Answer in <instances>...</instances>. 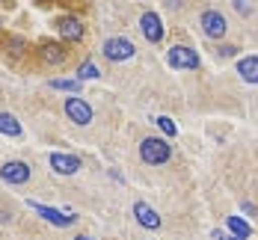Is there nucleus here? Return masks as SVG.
Returning a JSON list of instances; mask_svg holds the SVG:
<instances>
[{"label":"nucleus","instance_id":"5701e85b","mask_svg":"<svg viewBox=\"0 0 258 240\" xmlns=\"http://www.w3.org/2000/svg\"><path fill=\"white\" fill-rule=\"evenodd\" d=\"M75 240H92V237H86V234H78V237H75Z\"/></svg>","mask_w":258,"mask_h":240},{"label":"nucleus","instance_id":"7ed1b4c3","mask_svg":"<svg viewBox=\"0 0 258 240\" xmlns=\"http://www.w3.org/2000/svg\"><path fill=\"white\" fill-rule=\"evenodd\" d=\"M134 51H137L134 42L125 39V36H113V39L104 42V56H107L110 62H125V59L134 56Z\"/></svg>","mask_w":258,"mask_h":240},{"label":"nucleus","instance_id":"dca6fc26","mask_svg":"<svg viewBox=\"0 0 258 240\" xmlns=\"http://www.w3.org/2000/svg\"><path fill=\"white\" fill-rule=\"evenodd\" d=\"M98 74H101V71H98V65H95L92 59L80 62V68H78V80H95Z\"/></svg>","mask_w":258,"mask_h":240},{"label":"nucleus","instance_id":"1a4fd4ad","mask_svg":"<svg viewBox=\"0 0 258 240\" xmlns=\"http://www.w3.org/2000/svg\"><path fill=\"white\" fill-rule=\"evenodd\" d=\"M134 216H137V222H140L143 228H149V231H157V228L163 225L160 213H157L152 205H146V202H137V205H134Z\"/></svg>","mask_w":258,"mask_h":240},{"label":"nucleus","instance_id":"20e7f679","mask_svg":"<svg viewBox=\"0 0 258 240\" xmlns=\"http://www.w3.org/2000/svg\"><path fill=\"white\" fill-rule=\"evenodd\" d=\"M66 116H69V122H75L78 128H86V125L92 122V104L83 101V98H78V95H72V98H66Z\"/></svg>","mask_w":258,"mask_h":240},{"label":"nucleus","instance_id":"423d86ee","mask_svg":"<svg viewBox=\"0 0 258 240\" xmlns=\"http://www.w3.org/2000/svg\"><path fill=\"white\" fill-rule=\"evenodd\" d=\"M0 178H3L6 184L21 187V184L30 181V166H27L24 160H9V163H3V166H0Z\"/></svg>","mask_w":258,"mask_h":240},{"label":"nucleus","instance_id":"9b49d317","mask_svg":"<svg viewBox=\"0 0 258 240\" xmlns=\"http://www.w3.org/2000/svg\"><path fill=\"white\" fill-rule=\"evenodd\" d=\"M56 30H59V36H62L66 42H80V39H83V24H80V18H75V15L59 18V21H56Z\"/></svg>","mask_w":258,"mask_h":240},{"label":"nucleus","instance_id":"f8f14e48","mask_svg":"<svg viewBox=\"0 0 258 240\" xmlns=\"http://www.w3.org/2000/svg\"><path fill=\"white\" fill-rule=\"evenodd\" d=\"M42 59L48 62V65H62L66 62V56H69V51L59 45V42H42Z\"/></svg>","mask_w":258,"mask_h":240},{"label":"nucleus","instance_id":"2eb2a0df","mask_svg":"<svg viewBox=\"0 0 258 240\" xmlns=\"http://www.w3.org/2000/svg\"><path fill=\"white\" fill-rule=\"evenodd\" d=\"M226 225H229V231H232L237 240H246L249 234H252V228H249L240 216H226Z\"/></svg>","mask_w":258,"mask_h":240},{"label":"nucleus","instance_id":"ddd939ff","mask_svg":"<svg viewBox=\"0 0 258 240\" xmlns=\"http://www.w3.org/2000/svg\"><path fill=\"white\" fill-rule=\"evenodd\" d=\"M237 74L246 83H258V56H243L237 62Z\"/></svg>","mask_w":258,"mask_h":240},{"label":"nucleus","instance_id":"4468645a","mask_svg":"<svg viewBox=\"0 0 258 240\" xmlns=\"http://www.w3.org/2000/svg\"><path fill=\"white\" fill-rule=\"evenodd\" d=\"M0 133H6V136H21L24 128H21V122H18L12 113H0Z\"/></svg>","mask_w":258,"mask_h":240},{"label":"nucleus","instance_id":"39448f33","mask_svg":"<svg viewBox=\"0 0 258 240\" xmlns=\"http://www.w3.org/2000/svg\"><path fill=\"white\" fill-rule=\"evenodd\" d=\"M199 24H202V30H205L208 39H223V36H226V30H229L226 15H223V12H217V9H205V12H202V18H199Z\"/></svg>","mask_w":258,"mask_h":240},{"label":"nucleus","instance_id":"f03ea898","mask_svg":"<svg viewBox=\"0 0 258 240\" xmlns=\"http://www.w3.org/2000/svg\"><path fill=\"white\" fill-rule=\"evenodd\" d=\"M166 59H169L172 68H190V71L199 68V62H202L199 53L193 51L190 45H172V48L166 51Z\"/></svg>","mask_w":258,"mask_h":240},{"label":"nucleus","instance_id":"9d476101","mask_svg":"<svg viewBox=\"0 0 258 240\" xmlns=\"http://www.w3.org/2000/svg\"><path fill=\"white\" fill-rule=\"evenodd\" d=\"M48 163H51V169L56 172V175H75L80 169V157H75V154H62V151H53L51 157H48Z\"/></svg>","mask_w":258,"mask_h":240},{"label":"nucleus","instance_id":"f257e3e1","mask_svg":"<svg viewBox=\"0 0 258 240\" xmlns=\"http://www.w3.org/2000/svg\"><path fill=\"white\" fill-rule=\"evenodd\" d=\"M140 157L149 166H160V163H166V160L172 157V145L163 136H146L140 142Z\"/></svg>","mask_w":258,"mask_h":240},{"label":"nucleus","instance_id":"aec40b11","mask_svg":"<svg viewBox=\"0 0 258 240\" xmlns=\"http://www.w3.org/2000/svg\"><path fill=\"white\" fill-rule=\"evenodd\" d=\"M232 3L237 6V12H240V15H249V12H252V6H249L246 0H232Z\"/></svg>","mask_w":258,"mask_h":240},{"label":"nucleus","instance_id":"6ab92c4d","mask_svg":"<svg viewBox=\"0 0 258 240\" xmlns=\"http://www.w3.org/2000/svg\"><path fill=\"white\" fill-rule=\"evenodd\" d=\"M6 45H9V51L12 53H24V39H18V36H9Z\"/></svg>","mask_w":258,"mask_h":240},{"label":"nucleus","instance_id":"6e6552de","mask_svg":"<svg viewBox=\"0 0 258 240\" xmlns=\"http://www.w3.org/2000/svg\"><path fill=\"white\" fill-rule=\"evenodd\" d=\"M30 208H33V211L39 213V216H45V219H48L51 225H56V228H66V225H72V222L78 219V216H75L72 211H69V213H62V211H56V208L39 205V202H30Z\"/></svg>","mask_w":258,"mask_h":240},{"label":"nucleus","instance_id":"f3484780","mask_svg":"<svg viewBox=\"0 0 258 240\" xmlns=\"http://www.w3.org/2000/svg\"><path fill=\"white\" fill-rule=\"evenodd\" d=\"M80 83L83 80L72 77V80H51V89H62V92H80Z\"/></svg>","mask_w":258,"mask_h":240},{"label":"nucleus","instance_id":"412c9836","mask_svg":"<svg viewBox=\"0 0 258 240\" xmlns=\"http://www.w3.org/2000/svg\"><path fill=\"white\" fill-rule=\"evenodd\" d=\"M211 237L214 240H237L234 234H223V231H211Z\"/></svg>","mask_w":258,"mask_h":240},{"label":"nucleus","instance_id":"0eeeda50","mask_svg":"<svg viewBox=\"0 0 258 240\" xmlns=\"http://www.w3.org/2000/svg\"><path fill=\"white\" fill-rule=\"evenodd\" d=\"M140 30H143V36H146L152 45L163 42V21H160V15H157V12H152V9L140 15Z\"/></svg>","mask_w":258,"mask_h":240},{"label":"nucleus","instance_id":"a211bd4d","mask_svg":"<svg viewBox=\"0 0 258 240\" xmlns=\"http://www.w3.org/2000/svg\"><path fill=\"white\" fill-rule=\"evenodd\" d=\"M155 125L163 131V136H175L178 133V128H175V122L169 119V116H160V119H155Z\"/></svg>","mask_w":258,"mask_h":240},{"label":"nucleus","instance_id":"4be33fe9","mask_svg":"<svg viewBox=\"0 0 258 240\" xmlns=\"http://www.w3.org/2000/svg\"><path fill=\"white\" fill-rule=\"evenodd\" d=\"M220 53H223V56H234L237 48H234V45H226V48H220Z\"/></svg>","mask_w":258,"mask_h":240},{"label":"nucleus","instance_id":"b1692460","mask_svg":"<svg viewBox=\"0 0 258 240\" xmlns=\"http://www.w3.org/2000/svg\"><path fill=\"white\" fill-rule=\"evenodd\" d=\"M0 3H9V0H0Z\"/></svg>","mask_w":258,"mask_h":240}]
</instances>
